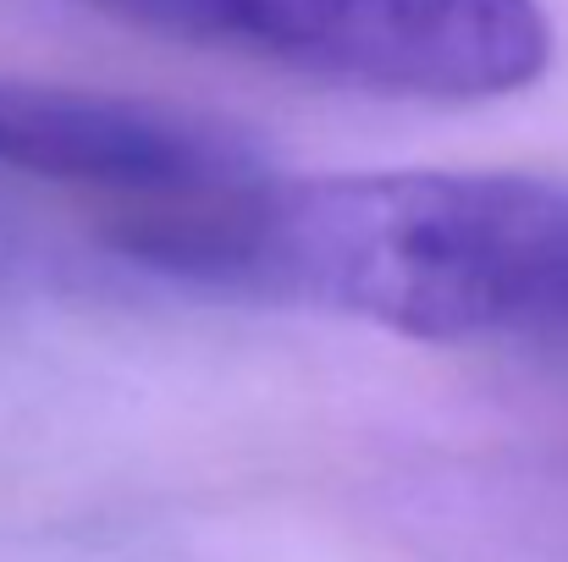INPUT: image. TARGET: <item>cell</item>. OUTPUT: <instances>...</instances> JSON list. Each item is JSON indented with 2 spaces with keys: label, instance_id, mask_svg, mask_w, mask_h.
I'll return each mask as SVG.
<instances>
[{
  "label": "cell",
  "instance_id": "1",
  "mask_svg": "<svg viewBox=\"0 0 568 562\" xmlns=\"http://www.w3.org/2000/svg\"><path fill=\"white\" fill-rule=\"evenodd\" d=\"M111 243L199 287L354 315L414 343H568V183L348 172L122 210Z\"/></svg>",
  "mask_w": 568,
  "mask_h": 562
},
{
  "label": "cell",
  "instance_id": "2",
  "mask_svg": "<svg viewBox=\"0 0 568 562\" xmlns=\"http://www.w3.org/2000/svg\"><path fill=\"white\" fill-rule=\"evenodd\" d=\"M105 17L210 50L397 94L497 100L552 61L541 0H89Z\"/></svg>",
  "mask_w": 568,
  "mask_h": 562
},
{
  "label": "cell",
  "instance_id": "3",
  "mask_svg": "<svg viewBox=\"0 0 568 562\" xmlns=\"http://www.w3.org/2000/svg\"><path fill=\"white\" fill-rule=\"evenodd\" d=\"M0 166L116 193L128 210L193 204L265 177L254 139L215 116L28 78H0Z\"/></svg>",
  "mask_w": 568,
  "mask_h": 562
}]
</instances>
